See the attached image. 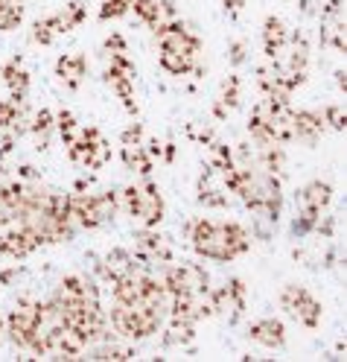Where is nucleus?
<instances>
[{"label": "nucleus", "mask_w": 347, "mask_h": 362, "mask_svg": "<svg viewBox=\"0 0 347 362\" xmlns=\"http://www.w3.org/2000/svg\"><path fill=\"white\" fill-rule=\"evenodd\" d=\"M12 146H15V134H6V138H0V155L12 152Z\"/></svg>", "instance_id": "393cba45"}, {"label": "nucleus", "mask_w": 347, "mask_h": 362, "mask_svg": "<svg viewBox=\"0 0 347 362\" xmlns=\"http://www.w3.org/2000/svg\"><path fill=\"white\" fill-rule=\"evenodd\" d=\"M53 129H56V120H53V115H50L47 108H41L38 115H35V120L30 123V132L35 134L38 149H47V146H50V134H53Z\"/></svg>", "instance_id": "f8f14e48"}, {"label": "nucleus", "mask_w": 347, "mask_h": 362, "mask_svg": "<svg viewBox=\"0 0 347 362\" xmlns=\"http://www.w3.org/2000/svg\"><path fill=\"white\" fill-rule=\"evenodd\" d=\"M240 76L234 74V76H228L225 79V85H222V97H219V103L225 105V108H237L240 105Z\"/></svg>", "instance_id": "6ab92c4d"}, {"label": "nucleus", "mask_w": 347, "mask_h": 362, "mask_svg": "<svg viewBox=\"0 0 347 362\" xmlns=\"http://www.w3.org/2000/svg\"><path fill=\"white\" fill-rule=\"evenodd\" d=\"M330 202H333V187L327 185V181H310V185L298 193V208L312 214V216L327 211Z\"/></svg>", "instance_id": "423d86ee"}, {"label": "nucleus", "mask_w": 347, "mask_h": 362, "mask_svg": "<svg viewBox=\"0 0 347 362\" xmlns=\"http://www.w3.org/2000/svg\"><path fill=\"white\" fill-rule=\"evenodd\" d=\"M281 307L292 315L295 322H300L307 330H315L321 325V315H324V307L315 301V296L307 289V286H298V284H286L283 292H281Z\"/></svg>", "instance_id": "f03ea898"}, {"label": "nucleus", "mask_w": 347, "mask_h": 362, "mask_svg": "<svg viewBox=\"0 0 347 362\" xmlns=\"http://www.w3.org/2000/svg\"><path fill=\"white\" fill-rule=\"evenodd\" d=\"M248 336H251L257 345L271 348V351L286 348V325H283L281 319H274V315H269V319H260V322H254V325L248 327Z\"/></svg>", "instance_id": "20e7f679"}, {"label": "nucleus", "mask_w": 347, "mask_h": 362, "mask_svg": "<svg viewBox=\"0 0 347 362\" xmlns=\"http://www.w3.org/2000/svg\"><path fill=\"white\" fill-rule=\"evenodd\" d=\"M105 50H108V53H123V50H126V38H123L120 33H111V35L105 38Z\"/></svg>", "instance_id": "4be33fe9"}, {"label": "nucleus", "mask_w": 347, "mask_h": 362, "mask_svg": "<svg viewBox=\"0 0 347 362\" xmlns=\"http://www.w3.org/2000/svg\"><path fill=\"white\" fill-rule=\"evenodd\" d=\"M336 85H339L341 90H347V74H344V71H336Z\"/></svg>", "instance_id": "cd10ccee"}, {"label": "nucleus", "mask_w": 347, "mask_h": 362, "mask_svg": "<svg viewBox=\"0 0 347 362\" xmlns=\"http://www.w3.org/2000/svg\"><path fill=\"white\" fill-rule=\"evenodd\" d=\"M85 74H88V59H85V53H64V56L56 62V76H59L67 88H71V90H76V88L82 85Z\"/></svg>", "instance_id": "6e6552de"}, {"label": "nucleus", "mask_w": 347, "mask_h": 362, "mask_svg": "<svg viewBox=\"0 0 347 362\" xmlns=\"http://www.w3.org/2000/svg\"><path fill=\"white\" fill-rule=\"evenodd\" d=\"M242 6H245V0H225V9L230 12V18H237L242 12Z\"/></svg>", "instance_id": "b1692460"}, {"label": "nucleus", "mask_w": 347, "mask_h": 362, "mask_svg": "<svg viewBox=\"0 0 347 362\" xmlns=\"http://www.w3.org/2000/svg\"><path fill=\"white\" fill-rule=\"evenodd\" d=\"M146 228H158V222L164 219V196H160L155 181H146L141 187V214H137Z\"/></svg>", "instance_id": "0eeeda50"}, {"label": "nucleus", "mask_w": 347, "mask_h": 362, "mask_svg": "<svg viewBox=\"0 0 347 362\" xmlns=\"http://www.w3.org/2000/svg\"><path fill=\"white\" fill-rule=\"evenodd\" d=\"M286 44H289L286 24L277 15H266V21H263V53H266V59L269 62L281 59L283 50H286Z\"/></svg>", "instance_id": "39448f33"}, {"label": "nucleus", "mask_w": 347, "mask_h": 362, "mask_svg": "<svg viewBox=\"0 0 347 362\" xmlns=\"http://www.w3.org/2000/svg\"><path fill=\"white\" fill-rule=\"evenodd\" d=\"M20 178H35V170L30 167V164H24V167H20V173H18Z\"/></svg>", "instance_id": "c85d7f7f"}, {"label": "nucleus", "mask_w": 347, "mask_h": 362, "mask_svg": "<svg viewBox=\"0 0 347 362\" xmlns=\"http://www.w3.org/2000/svg\"><path fill=\"white\" fill-rule=\"evenodd\" d=\"M56 129L61 132V141L64 144H71L73 138H76V117H73V111H67V108H61L59 111V117H56Z\"/></svg>", "instance_id": "a211bd4d"}, {"label": "nucleus", "mask_w": 347, "mask_h": 362, "mask_svg": "<svg viewBox=\"0 0 347 362\" xmlns=\"http://www.w3.org/2000/svg\"><path fill=\"white\" fill-rule=\"evenodd\" d=\"M15 275H18V269H6V272H0V284H9Z\"/></svg>", "instance_id": "bb28decb"}, {"label": "nucleus", "mask_w": 347, "mask_h": 362, "mask_svg": "<svg viewBox=\"0 0 347 362\" xmlns=\"http://www.w3.org/2000/svg\"><path fill=\"white\" fill-rule=\"evenodd\" d=\"M88 18V6H85V0H71L59 15H56V21H59V33L64 35V33H73L82 21Z\"/></svg>", "instance_id": "9b49d317"}, {"label": "nucleus", "mask_w": 347, "mask_h": 362, "mask_svg": "<svg viewBox=\"0 0 347 362\" xmlns=\"http://www.w3.org/2000/svg\"><path fill=\"white\" fill-rule=\"evenodd\" d=\"M126 12H131V0H102L100 21H108V18H123Z\"/></svg>", "instance_id": "aec40b11"}, {"label": "nucleus", "mask_w": 347, "mask_h": 362, "mask_svg": "<svg viewBox=\"0 0 347 362\" xmlns=\"http://www.w3.org/2000/svg\"><path fill=\"white\" fill-rule=\"evenodd\" d=\"M324 120H321V111H312V108H300V111H292V134L298 141H304L307 146H315L324 134Z\"/></svg>", "instance_id": "7ed1b4c3"}, {"label": "nucleus", "mask_w": 347, "mask_h": 362, "mask_svg": "<svg viewBox=\"0 0 347 362\" xmlns=\"http://www.w3.org/2000/svg\"><path fill=\"white\" fill-rule=\"evenodd\" d=\"M20 21H24V4H9V6H0V33H9L15 30Z\"/></svg>", "instance_id": "f3484780"}, {"label": "nucleus", "mask_w": 347, "mask_h": 362, "mask_svg": "<svg viewBox=\"0 0 347 362\" xmlns=\"http://www.w3.org/2000/svg\"><path fill=\"white\" fill-rule=\"evenodd\" d=\"M160 67H164V71H170L172 76H187L193 67H196V62L184 59V56H175V53H167V50H160Z\"/></svg>", "instance_id": "4468645a"}, {"label": "nucleus", "mask_w": 347, "mask_h": 362, "mask_svg": "<svg viewBox=\"0 0 347 362\" xmlns=\"http://www.w3.org/2000/svg\"><path fill=\"white\" fill-rule=\"evenodd\" d=\"M242 62H245V44L234 41L230 44V64H242Z\"/></svg>", "instance_id": "5701e85b"}, {"label": "nucleus", "mask_w": 347, "mask_h": 362, "mask_svg": "<svg viewBox=\"0 0 347 362\" xmlns=\"http://www.w3.org/2000/svg\"><path fill=\"white\" fill-rule=\"evenodd\" d=\"M207 146H211V167H213L216 173H228L230 167H234V152H230L225 144L211 141Z\"/></svg>", "instance_id": "2eb2a0df"}, {"label": "nucleus", "mask_w": 347, "mask_h": 362, "mask_svg": "<svg viewBox=\"0 0 347 362\" xmlns=\"http://www.w3.org/2000/svg\"><path fill=\"white\" fill-rule=\"evenodd\" d=\"M105 82L111 85V90L120 97V103L126 105L129 115H137V103H134V79L120 74V71H114V67H108L105 71Z\"/></svg>", "instance_id": "9d476101"}, {"label": "nucleus", "mask_w": 347, "mask_h": 362, "mask_svg": "<svg viewBox=\"0 0 347 362\" xmlns=\"http://www.w3.org/2000/svg\"><path fill=\"white\" fill-rule=\"evenodd\" d=\"M321 120H324V126H330V129H336V132H344V129H347L344 105H341V103H330V105H324V108H321Z\"/></svg>", "instance_id": "dca6fc26"}, {"label": "nucleus", "mask_w": 347, "mask_h": 362, "mask_svg": "<svg viewBox=\"0 0 347 362\" xmlns=\"http://www.w3.org/2000/svg\"><path fill=\"white\" fill-rule=\"evenodd\" d=\"M59 35H61V33H59V21H56V15L41 18V21H35V24H33V41L41 44V47H50V44H53Z\"/></svg>", "instance_id": "ddd939ff"}, {"label": "nucleus", "mask_w": 347, "mask_h": 362, "mask_svg": "<svg viewBox=\"0 0 347 362\" xmlns=\"http://www.w3.org/2000/svg\"><path fill=\"white\" fill-rule=\"evenodd\" d=\"M120 141H123V146H143V123H131L123 134H120Z\"/></svg>", "instance_id": "412c9836"}, {"label": "nucleus", "mask_w": 347, "mask_h": 362, "mask_svg": "<svg viewBox=\"0 0 347 362\" xmlns=\"http://www.w3.org/2000/svg\"><path fill=\"white\" fill-rule=\"evenodd\" d=\"M160 155H164L167 161L172 164V161H175V144H164V152H160Z\"/></svg>", "instance_id": "a878e982"}, {"label": "nucleus", "mask_w": 347, "mask_h": 362, "mask_svg": "<svg viewBox=\"0 0 347 362\" xmlns=\"http://www.w3.org/2000/svg\"><path fill=\"white\" fill-rule=\"evenodd\" d=\"M0 76H4V82L9 85L12 90V100L15 103H24L27 100V90H30V74L20 67V56L9 59L4 67H0Z\"/></svg>", "instance_id": "1a4fd4ad"}, {"label": "nucleus", "mask_w": 347, "mask_h": 362, "mask_svg": "<svg viewBox=\"0 0 347 362\" xmlns=\"http://www.w3.org/2000/svg\"><path fill=\"white\" fill-rule=\"evenodd\" d=\"M190 240L196 255L207 257V260H219V263H230L234 257L245 255L251 248V237L240 222H228V219H196L187 225Z\"/></svg>", "instance_id": "f257e3e1"}]
</instances>
